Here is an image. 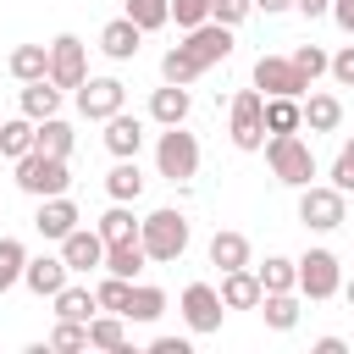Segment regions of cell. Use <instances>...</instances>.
<instances>
[{"label":"cell","mask_w":354,"mask_h":354,"mask_svg":"<svg viewBox=\"0 0 354 354\" xmlns=\"http://www.w3.org/2000/svg\"><path fill=\"white\" fill-rule=\"evenodd\" d=\"M183 321H188V332H221V315H227V304H221V288H210V282H188L183 288Z\"/></svg>","instance_id":"9"},{"label":"cell","mask_w":354,"mask_h":354,"mask_svg":"<svg viewBox=\"0 0 354 354\" xmlns=\"http://www.w3.org/2000/svg\"><path fill=\"white\" fill-rule=\"evenodd\" d=\"M199 72H205V61H199L188 44H171V50L160 55V83H183V88H188Z\"/></svg>","instance_id":"27"},{"label":"cell","mask_w":354,"mask_h":354,"mask_svg":"<svg viewBox=\"0 0 354 354\" xmlns=\"http://www.w3.org/2000/svg\"><path fill=\"white\" fill-rule=\"evenodd\" d=\"M315 354H348L343 337H315Z\"/></svg>","instance_id":"48"},{"label":"cell","mask_w":354,"mask_h":354,"mask_svg":"<svg viewBox=\"0 0 354 354\" xmlns=\"http://www.w3.org/2000/svg\"><path fill=\"white\" fill-rule=\"evenodd\" d=\"M166 315V293L155 288V282H133V299H127V321H160Z\"/></svg>","instance_id":"32"},{"label":"cell","mask_w":354,"mask_h":354,"mask_svg":"<svg viewBox=\"0 0 354 354\" xmlns=\"http://www.w3.org/2000/svg\"><path fill=\"white\" fill-rule=\"evenodd\" d=\"M254 277H260L266 293H288V288H299V260H288V254H266V266H254Z\"/></svg>","instance_id":"31"},{"label":"cell","mask_w":354,"mask_h":354,"mask_svg":"<svg viewBox=\"0 0 354 354\" xmlns=\"http://www.w3.org/2000/svg\"><path fill=\"white\" fill-rule=\"evenodd\" d=\"M271 133H304V100L271 94V100H266V138H271Z\"/></svg>","instance_id":"22"},{"label":"cell","mask_w":354,"mask_h":354,"mask_svg":"<svg viewBox=\"0 0 354 354\" xmlns=\"http://www.w3.org/2000/svg\"><path fill=\"white\" fill-rule=\"evenodd\" d=\"M127 315H116V310H100L94 321H88V348H127V326H122Z\"/></svg>","instance_id":"33"},{"label":"cell","mask_w":354,"mask_h":354,"mask_svg":"<svg viewBox=\"0 0 354 354\" xmlns=\"http://www.w3.org/2000/svg\"><path fill=\"white\" fill-rule=\"evenodd\" d=\"M149 348H155V354H188V337H155Z\"/></svg>","instance_id":"46"},{"label":"cell","mask_w":354,"mask_h":354,"mask_svg":"<svg viewBox=\"0 0 354 354\" xmlns=\"http://www.w3.org/2000/svg\"><path fill=\"white\" fill-rule=\"evenodd\" d=\"M260 315H266L271 332H293V326H299V288H288V293H266V299H260Z\"/></svg>","instance_id":"29"},{"label":"cell","mask_w":354,"mask_h":354,"mask_svg":"<svg viewBox=\"0 0 354 354\" xmlns=\"http://www.w3.org/2000/svg\"><path fill=\"white\" fill-rule=\"evenodd\" d=\"M254 11H266V17H277V11H293V0H254Z\"/></svg>","instance_id":"49"},{"label":"cell","mask_w":354,"mask_h":354,"mask_svg":"<svg viewBox=\"0 0 354 354\" xmlns=\"http://www.w3.org/2000/svg\"><path fill=\"white\" fill-rule=\"evenodd\" d=\"M149 266V254H144V238H122V243H105V271H116V277H127V282H138V271Z\"/></svg>","instance_id":"23"},{"label":"cell","mask_w":354,"mask_h":354,"mask_svg":"<svg viewBox=\"0 0 354 354\" xmlns=\"http://www.w3.org/2000/svg\"><path fill=\"white\" fill-rule=\"evenodd\" d=\"M83 77H88V44H83L77 33L50 39V83H55V88H77Z\"/></svg>","instance_id":"10"},{"label":"cell","mask_w":354,"mask_h":354,"mask_svg":"<svg viewBox=\"0 0 354 354\" xmlns=\"http://www.w3.org/2000/svg\"><path fill=\"white\" fill-rule=\"evenodd\" d=\"M22 282H28L39 299H55V293L72 282V266H66L61 254H28V271H22Z\"/></svg>","instance_id":"13"},{"label":"cell","mask_w":354,"mask_h":354,"mask_svg":"<svg viewBox=\"0 0 354 354\" xmlns=\"http://www.w3.org/2000/svg\"><path fill=\"white\" fill-rule=\"evenodd\" d=\"M61 94H66V88H55L50 77H33V83H22V116H33V122H44V116H61Z\"/></svg>","instance_id":"20"},{"label":"cell","mask_w":354,"mask_h":354,"mask_svg":"<svg viewBox=\"0 0 354 354\" xmlns=\"http://www.w3.org/2000/svg\"><path fill=\"white\" fill-rule=\"evenodd\" d=\"M299 293L304 299H332V293H343V266H337V254L332 249H310V254H299Z\"/></svg>","instance_id":"7"},{"label":"cell","mask_w":354,"mask_h":354,"mask_svg":"<svg viewBox=\"0 0 354 354\" xmlns=\"http://www.w3.org/2000/svg\"><path fill=\"white\" fill-rule=\"evenodd\" d=\"M94 299H100V310H116V315H127L133 282H127V277H116V271H105V277L94 282Z\"/></svg>","instance_id":"37"},{"label":"cell","mask_w":354,"mask_h":354,"mask_svg":"<svg viewBox=\"0 0 354 354\" xmlns=\"http://www.w3.org/2000/svg\"><path fill=\"white\" fill-rule=\"evenodd\" d=\"M122 17H133L144 33H155V28H166L171 22V0H127V11Z\"/></svg>","instance_id":"38"},{"label":"cell","mask_w":354,"mask_h":354,"mask_svg":"<svg viewBox=\"0 0 354 354\" xmlns=\"http://www.w3.org/2000/svg\"><path fill=\"white\" fill-rule=\"evenodd\" d=\"M254 88L271 100V94H293V100H304L315 83H304V72L293 66V55H260L254 61Z\"/></svg>","instance_id":"8"},{"label":"cell","mask_w":354,"mask_h":354,"mask_svg":"<svg viewBox=\"0 0 354 354\" xmlns=\"http://www.w3.org/2000/svg\"><path fill=\"white\" fill-rule=\"evenodd\" d=\"M22 271H28V249H22V238H0V293H11V288L22 282Z\"/></svg>","instance_id":"35"},{"label":"cell","mask_w":354,"mask_h":354,"mask_svg":"<svg viewBox=\"0 0 354 354\" xmlns=\"http://www.w3.org/2000/svg\"><path fill=\"white\" fill-rule=\"evenodd\" d=\"M83 216H77V205L66 199V194H50V199H39V216H33V227H39V238H66L72 227H77Z\"/></svg>","instance_id":"15"},{"label":"cell","mask_w":354,"mask_h":354,"mask_svg":"<svg viewBox=\"0 0 354 354\" xmlns=\"http://www.w3.org/2000/svg\"><path fill=\"white\" fill-rule=\"evenodd\" d=\"M249 11H254V0H210V17H216V22H227V28H238Z\"/></svg>","instance_id":"42"},{"label":"cell","mask_w":354,"mask_h":354,"mask_svg":"<svg viewBox=\"0 0 354 354\" xmlns=\"http://www.w3.org/2000/svg\"><path fill=\"white\" fill-rule=\"evenodd\" d=\"M138 238H144V254L155 260V266H171V260H183V249H188V216L183 210H149L144 216V227H138Z\"/></svg>","instance_id":"1"},{"label":"cell","mask_w":354,"mask_h":354,"mask_svg":"<svg viewBox=\"0 0 354 354\" xmlns=\"http://www.w3.org/2000/svg\"><path fill=\"white\" fill-rule=\"evenodd\" d=\"M171 22H177V28H199V22H210V0H171Z\"/></svg>","instance_id":"41"},{"label":"cell","mask_w":354,"mask_h":354,"mask_svg":"<svg viewBox=\"0 0 354 354\" xmlns=\"http://www.w3.org/2000/svg\"><path fill=\"white\" fill-rule=\"evenodd\" d=\"M138 227H144V221H133V210H127L122 199H111V210L100 216V238H105V243H122V238H138Z\"/></svg>","instance_id":"34"},{"label":"cell","mask_w":354,"mask_h":354,"mask_svg":"<svg viewBox=\"0 0 354 354\" xmlns=\"http://www.w3.org/2000/svg\"><path fill=\"white\" fill-rule=\"evenodd\" d=\"M266 288L254 277V266H238V271H221V304L227 310H260Z\"/></svg>","instance_id":"16"},{"label":"cell","mask_w":354,"mask_h":354,"mask_svg":"<svg viewBox=\"0 0 354 354\" xmlns=\"http://www.w3.org/2000/svg\"><path fill=\"white\" fill-rule=\"evenodd\" d=\"M227 138H232L238 149H266V94H260V88H238V94H232Z\"/></svg>","instance_id":"5"},{"label":"cell","mask_w":354,"mask_h":354,"mask_svg":"<svg viewBox=\"0 0 354 354\" xmlns=\"http://www.w3.org/2000/svg\"><path fill=\"white\" fill-rule=\"evenodd\" d=\"M33 149H44V155H61V160H66V155H72V127H66L61 116H44V122H39Z\"/></svg>","instance_id":"36"},{"label":"cell","mask_w":354,"mask_h":354,"mask_svg":"<svg viewBox=\"0 0 354 354\" xmlns=\"http://www.w3.org/2000/svg\"><path fill=\"white\" fill-rule=\"evenodd\" d=\"M122 105H127L122 77H83V83H77V111H83L88 122H111Z\"/></svg>","instance_id":"11"},{"label":"cell","mask_w":354,"mask_h":354,"mask_svg":"<svg viewBox=\"0 0 354 354\" xmlns=\"http://www.w3.org/2000/svg\"><path fill=\"white\" fill-rule=\"evenodd\" d=\"M304 127H310V133H337V127H343V100L310 88V94H304Z\"/></svg>","instance_id":"21"},{"label":"cell","mask_w":354,"mask_h":354,"mask_svg":"<svg viewBox=\"0 0 354 354\" xmlns=\"http://www.w3.org/2000/svg\"><path fill=\"white\" fill-rule=\"evenodd\" d=\"M55 321H94L100 315V299H94V288H77V282H66L55 299Z\"/></svg>","instance_id":"24"},{"label":"cell","mask_w":354,"mask_h":354,"mask_svg":"<svg viewBox=\"0 0 354 354\" xmlns=\"http://www.w3.org/2000/svg\"><path fill=\"white\" fill-rule=\"evenodd\" d=\"M17 188L33 194V199H50V194H66L72 188V171L61 155H44V149H28L17 160Z\"/></svg>","instance_id":"3"},{"label":"cell","mask_w":354,"mask_h":354,"mask_svg":"<svg viewBox=\"0 0 354 354\" xmlns=\"http://www.w3.org/2000/svg\"><path fill=\"white\" fill-rule=\"evenodd\" d=\"M33 138H39V122H33V116H11V122H0V155L22 160V155L33 149Z\"/></svg>","instance_id":"30"},{"label":"cell","mask_w":354,"mask_h":354,"mask_svg":"<svg viewBox=\"0 0 354 354\" xmlns=\"http://www.w3.org/2000/svg\"><path fill=\"white\" fill-rule=\"evenodd\" d=\"M105 194H111V199H122V205H133V199L144 194V171H138V155H127V160H116V166L105 171Z\"/></svg>","instance_id":"25"},{"label":"cell","mask_w":354,"mask_h":354,"mask_svg":"<svg viewBox=\"0 0 354 354\" xmlns=\"http://www.w3.org/2000/svg\"><path fill=\"white\" fill-rule=\"evenodd\" d=\"M326 72H332L343 88H354V44H343V50L332 55V66H326Z\"/></svg>","instance_id":"44"},{"label":"cell","mask_w":354,"mask_h":354,"mask_svg":"<svg viewBox=\"0 0 354 354\" xmlns=\"http://www.w3.org/2000/svg\"><path fill=\"white\" fill-rule=\"evenodd\" d=\"M155 171L171 177V183H188V177L199 171V138H194L188 127H166V133L155 138Z\"/></svg>","instance_id":"4"},{"label":"cell","mask_w":354,"mask_h":354,"mask_svg":"<svg viewBox=\"0 0 354 354\" xmlns=\"http://www.w3.org/2000/svg\"><path fill=\"white\" fill-rule=\"evenodd\" d=\"M266 166L288 188H310V177H315V155H310V144L299 133H271L266 138Z\"/></svg>","instance_id":"2"},{"label":"cell","mask_w":354,"mask_h":354,"mask_svg":"<svg viewBox=\"0 0 354 354\" xmlns=\"http://www.w3.org/2000/svg\"><path fill=\"white\" fill-rule=\"evenodd\" d=\"M332 183H337L343 194H354V138L337 149V160H332Z\"/></svg>","instance_id":"43"},{"label":"cell","mask_w":354,"mask_h":354,"mask_svg":"<svg viewBox=\"0 0 354 354\" xmlns=\"http://www.w3.org/2000/svg\"><path fill=\"white\" fill-rule=\"evenodd\" d=\"M61 260L72 266V271H105V238H100V227L88 232V227H72L66 238H61Z\"/></svg>","instance_id":"12"},{"label":"cell","mask_w":354,"mask_h":354,"mask_svg":"<svg viewBox=\"0 0 354 354\" xmlns=\"http://www.w3.org/2000/svg\"><path fill=\"white\" fill-rule=\"evenodd\" d=\"M299 221L310 227V232H332V227H343L348 221V205H343V188L337 183H310V188H299Z\"/></svg>","instance_id":"6"},{"label":"cell","mask_w":354,"mask_h":354,"mask_svg":"<svg viewBox=\"0 0 354 354\" xmlns=\"http://www.w3.org/2000/svg\"><path fill=\"white\" fill-rule=\"evenodd\" d=\"M149 116H155L160 127H183V122H188V88H183V83H160V88L149 94Z\"/></svg>","instance_id":"19"},{"label":"cell","mask_w":354,"mask_h":354,"mask_svg":"<svg viewBox=\"0 0 354 354\" xmlns=\"http://www.w3.org/2000/svg\"><path fill=\"white\" fill-rule=\"evenodd\" d=\"M332 22H337V28L354 39V0H332Z\"/></svg>","instance_id":"45"},{"label":"cell","mask_w":354,"mask_h":354,"mask_svg":"<svg viewBox=\"0 0 354 354\" xmlns=\"http://www.w3.org/2000/svg\"><path fill=\"white\" fill-rule=\"evenodd\" d=\"M293 66L304 72V83H315V77H321V72L332 66V55H326L321 44H299V50H293Z\"/></svg>","instance_id":"40"},{"label":"cell","mask_w":354,"mask_h":354,"mask_svg":"<svg viewBox=\"0 0 354 354\" xmlns=\"http://www.w3.org/2000/svg\"><path fill=\"white\" fill-rule=\"evenodd\" d=\"M6 66H11V77H17V83H33V77H50V44H17Z\"/></svg>","instance_id":"26"},{"label":"cell","mask_w":354,"mask_h":354,"mask_svg":"<svg viewBox=\"0 0 354 354\" xmlns=\"http://www.w3.org/2000/svg\"><path fill=\"white\" fill-rule=\"evenodd\" d=\"M138 39H144V28H138L133 17H116V22L100 28V50H105L111 61H133V55H138Z\"/></svg>","instance_id":"17"},{"label":"cell","mask_w":354,"mask_h":354,"mask_svg":"<svg viewBox=\"0 0 354 354\" xmlns=\"http://www.w3.org/2000/svg\"><path fill=\"white\" fill-rule=\"evenodd\" d=\"M105 149H111L116 160L138 155V149H144V122H138V116H127V111H116V116L105 122Z\"/></svg>","instance_id":"18"},{"label":"cell","mask_w":354,"mask_h":354,"mask_svg":"<svg viewBox=\"0 0 354 354\" xmlns=\"http://www.w3.org/2000/svg\"><path fill=\"white\" fill-rule=\"evenodd\" d=\"M343 299H348V304H354V282H343Z\"/></svg>","instance_id":"50"},{"label":"cell","mask_w":354,"mask_h":354,"mask_svg":"<svg viewBox=\"0 0 354 354\" xmlns=\"http://www.w3.org/2000/svg\"><path fill=\"white\" fill-rule=\"evenodd\" d=\"M183 44H188V50H194V55H199L205 66H216V61H227V55H232V28L210 17V22L188 28V39H183Z\"/></svg>","instance_id":"14"},{"label":"cell","mask_w":354,"mask_h":354,"mask_svg":"<svg viewBox=\"0 0 354 354\" xmlns=\"http://www.w3.org/2000/svg\"><path fill=\"white\" fill-rule=\"evenodd\" d=\"M210 266H221V271L249 266V238H243V232H232V227H221V232L210 238Z\"/></svg>","instance_id":"28"},{"label":"cell","mask_w":354,"mask_h":354,"mask_svg":"<svg viewBox=\"0 0 354 354\" xmlns=\"http://www.w3.org/2000/svg\"><path fill=\"white\" fill-rule=\"evenodd\" d=\"M293 11H304V17H332V0H293Z\"/></svg>","instance_id":"47"},{"label":"cell","mask_w":354,"mask_h":354,"mask_svg":"<svg viewBox=\"0 0 354 354\" xmlns=\"http://www.w3.org/2000/svg\"><path fill=\"white\" fill-rule=\"evenodd\" d=\"M50 348H61V354H77V348H88V321H55V332H50Z\"/></svg>","instance_id":"39"}]
</instances>
